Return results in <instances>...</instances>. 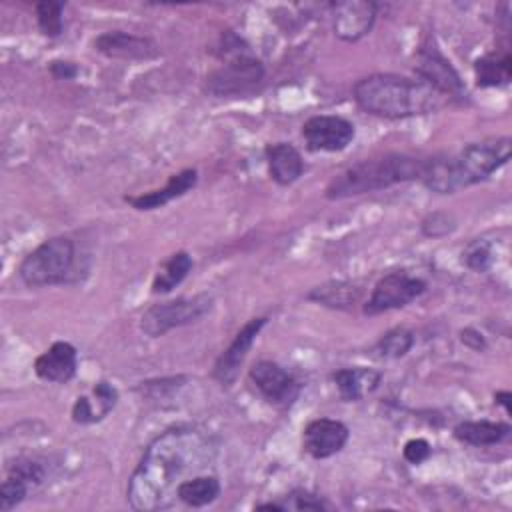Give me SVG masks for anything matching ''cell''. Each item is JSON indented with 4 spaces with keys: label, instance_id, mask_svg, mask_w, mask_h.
Returning <instances> with one entry per match:
<instances>
[{
    "label": "cell",
    "instance_id": "6da1fadb",
    "mask_svg": "<svg viewBox=\"0 0 512 512\" xmlns=\"http://www.w3.org/2000/svg\"><path fill=\"white\" fill-rule=\"evenodd\" d=\"M218 458V440L198 426H172L160 432L142 452L128 478L126 500L138 512L170 508L178 486L208 472Z\"/></svg>",
    "mask_w": 512,
    "mask_h": 512
},
{
    "label": "cell",
    "instance_id": "7a4b0ae2",
    "mask_svg": "<svg viewBox=\"0 0 512 512\" xmlns=\"http://www.w3.org/2000/svg\"><path fill=\"white\" fill-rule=\"evenodd\" d=\"M352 98L366 114L386 120L424 116L444 104V96L420 78L394 72H376L360 78L352 88Z\"/></svg>",
    "mask_w": 512,
    "mask_h": 512
},
{
    "label": "cell",
    "instance_id": "3957f363",
    "mask_svg": "<svg viewBox=\"0 0 512 512\" xmlns=\"http://www.w3.org/2000/svg\"><path fill=\"white\" fill-rule=\"evenodd\" d=\"M510 154V136L472 142L454 156L426 158V168L420 182L430 192L454 194L488 180L494 172L508 164Z\"/></svg>",
    "mask_w": 512,
    "mask_h": 512
},
{
    "label": "cell",
    "instance_id": "277c9868",
    "mask_svg": "<svg viewBox=\"0 0 512 512\" xmlns=\"http://www.w3.org/2000/svg\"><path fill=\"white\" fill-rule=\"evenodd\" d=\"M426 168V158H418L406 152H386L380 156L364 158L340 174H336L324 188L328 200L354 198L390 186L420 180Z\"/></svg>",
    "mask_w": 512,
    "mask_h": 512
},
{
    "label": "cell",
    "instance_id": "5b68a950",
    "mask_svg": "<svg viewBox=\"0 0 512 512\" xmlns=\"http://www.w3.org/2000/svg\"><path fill=\"white\" fill-rule=\"evenodd\" d=\"M76 270V244L70 236H52L32 248L18 266V276L28 288L58 286L72 280Z\"/></svg>",
    "mask_w": 512,
    "mask_h": 512
},
{
    "label": "cell",
    "instance_id": "8992f818",
    "mask_svg": "<svg viewBox=\"0 0 512 512\" xmlns=\"http://www.w3.org/2000/svg\"><path fill=\"white\" fill-rule=\"evenodd\" d=\"M266 78V68L260 58L240 54L224 60L204 80V92L214 98H238L254 94Z\"/></svg>",
    "mask_w": 512,
    "mask_h": 512
},
{
    "label": "cell",
    "instance_id": "52a82bcc",
    "mask_svg": "<svg viewBox=\"0 0 512 512\" xmlns=\"http://www.w3.org/2000/svg\"><path fill=\"white\" fill-rule=\"evenodd\" d=\"M212 306L214 298L206 292L158 302L144 310L140 318V330L150 338H160L174 328L198 322L212 310Z\"/></svg>",
    "mask_w": 512,
    "mask_h": 512
},
{
    "label": "cell",
    "instance_id": "ba28073f",
    "mask_svg": "<svg viewBox=\"0 0 512 512\" xmlns=\"http://www.w3.org/2000/svg\"><path fill=\"white\" fill-rule=\"evenodd\" d=\"M414 72L422 82H426L444 98H452L458 102L468 100V90L462 76L432 40L424 42L418 48L414 56Z\"/></svg>",
    "mask_w": 512,
    "mask_h": 512
},
{
    "label": "cell",
    "instance_id": "9c48e42d",
    "mask_svg": "<svg viewBox=\"0 0 512 512\" xmlns=\"http://www.w3.org/2000/svg\"><path fill=\"white\" fill-rule=\"evenodd\" d=\"M426 288L428 284L424 278L412 276L406 270L388 272L374 284L368 300L362 304V314L376 316L390 310H400L418 300Z\"/></svg>",
    "mask_w": 512,
    "mask_h": 512
},
{
    "label": "cell",
    "instance_id": "30bf717a",
    "mask_svg": "<svg viewBox=\"0 0 512 512\" xmlns=\"http://www.w3.org/2000/svg\"><path fill=\"white\" fill-rule=\"evenodd\" d=\"M248 380L270 406L280 410L294 406L302 392V382L290 370L272 360L254 362L248 370Z\"/></svg>",
    "mask_w": 512,
    "mask_h": 512
},
{
    "label": "cell",
    "instance_id": "8fae6325",
    "mask_svg": "<svg viewBox=\"0 0 512 512\" xmlns=\"http://www.w3.org/2000/svg\"><path fill=\"white\" fill-rule=\"evenodd\" d=\"M302 138L310 152H342L356 138V126L338 114H316L302 124Z\"/></svg>",
    "mask_w": 512,
    "mask_h": 512
},
{
    "label": "cell",
    "instance_id": "7c38bea8",
    "mask_svg": "<svg viewBox=\"0 0 512 512\" xmlns=\"http://www.w3.org/2000/svg\"><path fill=\"white\" fill-rule=\"evenodd\" d=\"M268 324V316H254L242 324V328L234 334L232 342L222 350L212 366V378L220 386H232L238 378L240 366L248 356V350L256 342L262 328Z\"/></svg>",
    "mask_w": 512,
    "mask_h": 512
},
{
    "label": "cell",
    "instance_id": "4fadbf2b",
    "mask_svg": "<svg viewBox=\"0 0 512 512\" xmlns=\"http://www.w3.org/2000/svg\"><path fill=\"white\" fill-rule=\"evenodd\" d=\"M334 36L342 42H358L374 28L378 4L370 0L332 2L330 6Z\"/></svg>",
    "mask_w": 512,
    "mask_h": 512
},
{
    "label": "cell",
    "instance_id": "5bb4252c",
    "mask_svg": "<svg viewBox=\"0 0 512 512\" xmlns=\"http://www.w3.org/2000/svg\"><path fill=\"white\" fill-rule=\"evenodd\" d=\"M350 440V428L336 418H314L302 430V448L314 460H326L344 450Z\"/></svg>",
    "mask_w": 512,
    "mask_h": 512
},
{
    "label": "cell",
    "instance_id": "9a60e30c",
    "mask_svg": "<svg viewBox=\"0 0 512 512\" xmlns=\"http://www.w3.org/2000/svg\"><path fill=\"white\" fill-rule=\"evenodd\" d=\"M96 52L116 60H152L160 56V46L148 38L124 30H108L92 40Z\"/></svg>",
    "mask_w": 512,
    "mask_h": 512
},
{
    "label": "cell",
    "instance_id": "2e32d148",
    "mask_svg": "<svg viewBox=\"0 0 512 512\" xmlns=\"http://www.w3.org/2000/svg\"><path fill=\"white\" fill-rule=\"evenodd\" d=\"M34 374L52 384H66L76 376L78 370V350L74 344L66 340H58L50 344L40 356L34 360Z\"/></svg>",
    "mask_w": 512,
    "mask_h": 512
},
{
    "label": "cell",
    "instance_id": "e0dca14e",
    "mask_svg": "<svg viewBox=\"0 0 512 512\" xmlns=\"http://www.w3.org/2000/svg\"><path fill=\"white\" fill-rule=\"evenodd\" d=\"M198 184V170L196 168H184L168 178V182L162 188L142 192L138 196H124V202L130 204L138 212H150L166 206L168 202L182 198L190 190H194Z\"/></svg>",
    "mask_w": 512,
    "mask_h": 512
},
{
    "label": "cell",
    "instance_id": "ac0fdd59",
    "mask_svg": "<svg viewBox=\"0 0 512 512\" xmlns=\"http://www.w3.org/2000/svg\"><path fill=\"white\" fill-rule=\"evenodd\" d=\"M118 398H120V392L112 382L98 380L90 396H78L74 400L70 410L72 422L80 426H88L104 420L116 408Z\"/></svg>",
    "mask_w": 512,
    "mask_h": 512
},
{
    "label": "cell",
    "instance_id": "d6986e66",
    "mask_svg": "<svg viewBox=\"0 0 512 512\" xmlns=\"http://www.w3.org/2000/svg\"><path fill=\"white\" fill-rule=\"evenodd\" d=\"M270 178L278 186H292L306 170L300 150L292 142H270L264 148Z\"/></svg>",
    "mask_w": 512,
    "mask_h": 512
},
{
    "label": "cell",
    "instance_id": "ffe728a7",
    "mask_svg": "<svg viewBox=\"0 0 512 512\" xmlns=\"http://www.w3.org/2000/svg\"><path fill=\"white\" fill-rule=\"evenodd\" d=\"M340 400L344 402H360L366 394L374 392L382 382V372L366 366H348L338 368L330 374Z\"/></svg>",
    "mask_w": 512,
    "mask_h": 512
},
{
    "label": "cell",
    "instance_id": "44dd1931",
    "mask_svg": "<svg viewBox=\"0 0 512 512\" xmlns=\"http://www.w3.org/2000/svg\"><path fill=\"white\" fill-rule=\"evenodd\" d=\"M512 432L508 422H494V420H462L454 426L452 436L466 446L486 448L504 442Z\"/></svg>",
    "mask_w": 512,
    "mask_h": 512
},
{
    "label": "cell",
    "instance_id": "7402d4cb",
    "mask_svg": "<svg viewBox=\"0 0 512 512\" xmlns=\"http://www.w3.org/2000/svg\"><path fill=\"white\" fill-rule=\"evenodd\" d=\"M220 494H222L220 478L212 472H200L184 480L176 490V498L190 508L210 506L220 498Z\"/></svg>",
    "mask_w": 512,
    "mask_h": 512
},
{
    "label": "cell",
    "instance_id": "603a6c76",
    "mask_svg": "<svg viewBox=\"0 0 512 512\" xmlns=\"http://www.w3.org/2000/svg\"><path fill=\"white\" fill-rule=\"evenodd\" d=\"M360 294H362V290L358 288L356 282L330 280V282L314 286L306 294V300L322 304L326 308H334V310H348L358 302Z\"/></svg>",
    "mask_w": 512,
    "mask_h": 512
},
{
    "label": "cell",
    "instance_id": "cb8c5ba5",
    "mask_svg": "<svg viewBox=\"0 0 512 512\" xmlns=\"http://www.w3.org/2000/svg\"><path fill=\"white\" fill-rule=\"evenodd\" d=\"M474 76L476 86L480 88H500L506 86L512 78V56L508 50L496 54L480 56L474 62Z\"/></svg>",
    "mask_w": 512,
    "mask_h": 512
},
{
    "label": "cell",
    "instance_id": "d4e9b609",
    "mask_svg": "<svg viewBox=\"0 0 512 512\" xmlns=\"http://www.w3.org/2000/svg\"><path fill=\"white\" fill-rule=\"evenodd\" d=\"M192 268H194V260L186 250H178V252L170 254L164 260V264L160 266V270L154 274L150 292L152 294L172 292L176 286H180L186 280V276L192 272Z\"/></svg>",
    "mask_w": 512,
    "mask_h": 512
},
{
    "label": "cell",
    "instance_id": "484cf974",
    "mask_svg": "<svg viewBox=\"0 0 512 512\" xmlns=\"http://www.w3.org/2000/svg\"><path fill=\"white\" fill-rule=\"evenodd\" d=\"M414 342H416V336L410 328L394 326L378 338V342L374 344V352L378 358L398 360L412 350Z\"/></svg>",
    "mask_w": 512,
    "mask_h": 512
},
{
    "label": "cell",
    "instance_id": "4316f807",
    "mask_svg": "<svg viewBox=\"0 0 512 512\" xmlns=\"http://www.w3.org/2000/svg\"><path fill=\"white\" fill-rule=\"evenodd\" d=\"M36 24L42 36L46 38H58L64 32V2L54 0H42L36 2Z\"/></svg>",
    "mask_w": 512,
    "mask_h": 512
},
{
    "label": "cell",
    "instance_id": "83f0119b",
    "mask_svg": "<svg viewBox=\"0 0 512 512\" xmlns=\"http://www.w3.org/2000/svg\"><path fill=\"white\" fill-rule=\"evenodd\" d=\"M462 264L476 272V274H484L492 268L494 264V246L490 240L486 238H472L464 250H462Z\"/></svg>",
    "mask_w": 512,
    "mask_h": 512
},
{
    "label": "cell",
    "instance_id": "f1b7e54d",
    "mask_svg": "<svg viewBox=\"0 0 512 512\" xmlns=\"http://www.w3.org/2000/svg\"><path fill=\"white\" fill-rule=\"evenodd\" d=\"M6 474L24 480L30 488H36L46 480L44 464L34 460V458H28V456H18L12 462H8L6 464Z\"/></svg>",
    "mask_w": 512,
    "mask_h": 512
},
{
    "label": "cell",
    "instance_id": "f546056e",
    "mask_svg": "<svg viewBox=\"0 0 512 512\" xmlns=\"http://www.w3.org/2000/svg\"><path fill=\"white\" fill-rule=\"evenodd\" d=\"M282 506V512L294 510V512H302V510H328L330 504L320 498L318 494L306 490V488H294L290 490L282 500H278Z\"/></svg>",
    "mask_w": 512,
    "mask_h": 512
},
{
    "label": "cell",
    "instance_id": "4dcf8cb0",
    "mask_svg": "<svg viewBox=\"0 0 512 512\" xmlns=\"http://www.w3.org/2000/svg\"><path fill=\"white\" fill-rule=\"evenodd\" d=\"M30 490L32 488L24 480L6 474V478L0 484V510L2 512L14 510L16 506H20L26 500Z\"/></svg>",
    "mask_w": 512,
    "mask_h": 512
},
{
    "label": "cell",
    "instance_id": "1f68e13d",
    "mask_svg": "<svg viewBox=\"0 0 512 512\" xmlns=\"http://www.w3.org/2000/svg\"><path fill=\"white\" fill-rule=\"evenodd\" d=\"M456 226H458V222L450 212L436 210V212H430L422 218L420 232L426 238H444V236L452 234L456 230Z\"/></svg>",
    "mask_w": 512,
    "mask_h": 512
},
{
    "label": "cell",
    "instance_id": "d6a6232c",
    "mask_svg": "<svg viewBox=\"0 0 512 512\" xmlns=\"http://www.w3.org/2000/svg\"><path fill=\"white\" fill-rule=\"evenodd\" d=\"M402 456L408 464L418 466L432 456V446L426 438H410L402 448Z\"/></svg>",
    "mask_w": 512,
    "mask_h": 512
},
{
    "label": "cell",
    "instance_id": "836d02e7",
    "mask_svg": "<svg viewBox=\"0 0 512 512\" xmlns=\"http://www.w3.org/2000/svg\"><path fill=\"white\" fill-rule=\"evenodd\" d=\"M48 70L56 80H74L78 76V66L70 60H52Z\"/></svg>",
    "mask_w": 512,
    "mask_h": 512
},
{
    "label": "cell",
    "instance_id": "e575fe53",
    "mask_svg": "<svg viewBox=\"0 0 512 512\" xmlns=\"http://www.w3.org/2000/svg\"><path fill=\"white\" fill-rule=\"evenodd\" d=\"M460 340H462L464 346H468V348L474 350V352H482V350H486V346H488V344H486V338H484L476 328H472V326L460 330Z\"/></svg>",
    "mask_w": 512,
    "mask_h": 512
},
{
    "label": "cell",
    "instance_id": "d590c367",
    "mask_svg": "<svg viewBox=\"0 0 512 512\" xmlns=\"http://www.w3.org/2000/svg\"><path fill=\"white\" fill-rule=\"evenodd\" d=\"M494 402H496L498 406H502L506 414H512V392H508V390H496V392H494Z\"/></svg>",
    "mask_w": 512,
    "mask_h": 512
}]
</instances>
